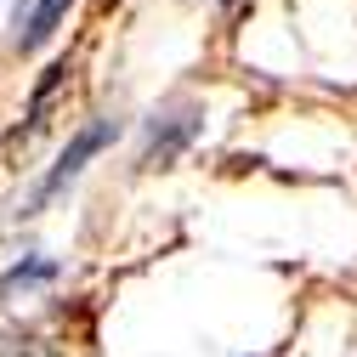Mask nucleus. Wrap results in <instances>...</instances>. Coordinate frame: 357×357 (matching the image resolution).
<instances>
[{"label": "nucleus", "mask_w": 357, "mask_h": 357, "mask_svg": "<svg viewBox=\"0 0 357 357\" xmlns=\"http://www.w3.org/2000/svg\"><path fill=\"white\" fill-rule=\"evenodd\" d=\"M119 137V119H108V114H97V119H85L79 130H74V137H68V148L57 153V165L46 170V176H40V182L29 188V199L17 204V215H40V210H46L63 188H74L79 182V176H85V165H91L108 142Z\"/></svg>", "instance_id": "f257e3e1"}, {"label": "nucleus", "mask_w": 357, "mask_h": 357, "mask_svg": "<svg viewBox=\"0 0 357 357\" xmlns=\"http://www.w3.org/2000/svg\"><path fill=\"white\" fill-rule=\"evenodd\" d=\"M204 137V108L182 102V108H170V114H153L148 119V142H142V170H170L176 159H182L193 142Z\"/></svg>", "instance_id": "f03ea898"}, {"label": "nucleus", "mask_w": 357, "mask_h": 357, "mask_svg": "<svg viewBox=\"0 0 357 357\" xmlns=\"http://www.w3.org/2000/svg\"><path fill=\"white\" fill-rule=\"evenodd\" d=\"M68 6H74V0H29V12L17 17V40H12V46H17V52H40V46L63 29Z\"/></svg>", "instance_id": "7ed1b4c3"}, {"label": "nucleus", "mask_w": 357, "mask_h": 357, "mask_svg": "<svg viewBox=\"0 0 357 357\" xmlns=\"http://www.w3.org/2000/svg\"><path fill=\"white\" fill-rule=\"evenodd\" d=\"M57 278V261L52 255H23L17 266H6V278H0V301H29L34 289H46Z\"/></svg>", "instance_id": "20e7f679"}]
</instances>
